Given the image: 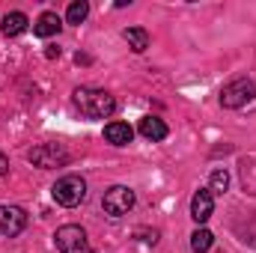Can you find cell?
<instances>
[{
  "mask_svg": "<svg viewBox=\"0 0 256 253\" xmlns=\"http://www.w3.org/2000/svg\"><path fill=\"white\" fill-rule=\"evenodd\" d=\"M74 108L86 116V120H108L116 110V98L104 90H92V86H78L72 92Z\"/></svg>",
  "mask_w": 256,
  "mask_h": 253,
  "instance_id": "6da1fadb",
  "label": "cell"
},
{
  "mask_svg": "<svg viewBox=\"0 0 256 253\" xmlns=\"http://www.w3.org/2000/svg\"><path fill=\"white\" fill-rule=\"evenodd\" d=\"M51 196H54V202H57V206L74 208V206H80V202L86 200V182H84L80 176H63V179H57V182H54Z\"/></svg>",
  "mask_w": 256,
  "mask_h": 253,
  "instance_id": "7a4b0ae2",
  "label": "cell"
},
{
  "mask_svg": "<svg viewBox=\"0 0 256 253\" xmlns=\"http://www.w3.org/2000/svg\"><path fill=\"white\" fill-rule=\"evenodd\" d=\"M254 98H256V84L248 80V78H238V80H232V84H226V86L220 90V104L230 108V110L244 108V104L254 102Z\"/></svg>",
  "mask_w": 256,
  "mask_h": 253,
  "instance_id": "3957f363",
  "label": "cell"
},
{
  "mask_svg": "<svg viewBox=\"0 0 256 253\" xmlns=\"http://www.w3.org/2000/svg\"><path fill=\"white\" fill-rule=\"evenodd\" d=\"M54 244H57L60 253H92L90 242H86V232H84L80 226H74V224L60 226V230L54 232Z\"/></svg>",
  "mask_w": 256,
  "mask_h": 253,
  "instance_id": "277c9868",
  "label": "cell"
},
{
  "mask_svg": "<svg viewBox=\"0 0 256 253\" xmlns=\"http://www.w3.org/2000/svg\"><path fill=\"white\" fill-rule=\"evenodd\" d=\"M131 206H134V190L128 188V185H114V188L104 190V196H102V208H104L110 218L128 214Z\"/></svg>",
  "mask_w": 256,
  "mask_h": 253,
  "instance_id": "5b68a950",
  "label": "cell"
},
{
  "mask_svg": "<svg viewBox=\"0 0 256 253\" xmlns=\"http://www.w3.org/2000/svg\"><path fill=\"white\" fill-rule=\"evenodd\" d=\"M27 158H30L36 167L51 170V167H63L66 161H68V152H66L60 143H39V146H33V149L27 152Z\"/></svg>",
  "mask_w": 256,
  "mask_h": 253,
  "instance_id": "8992f818",
  "label": "cell"
},
{
  "mask_svg": "<svg viewBox=\"0 0 256 253\" xmlns=\"http://www.w3.org/2000/svg\"><path fill=\"white\" fill-rule=\"evenodd\" d=\"M27 226V214L18 206H0V238H12Z\"/></svg>",
  "mask_w": 256,
  "mask_h": 253,
  "instance_id": "52a82bcc",
  "label": "cell"
},
{
  "mask_svg": "<svg viewBox=\"0 0 256 253\" xmlns=\"http://www.w3.org/2000/svg\"><path fill=\"white\" fill-rule=\"evenodd\" d=\"M212 212H214V196H212V190H196L191 200V218L196 224H206L208 218H212Z\"/></svg>",
  "mask_w": 256,
  "mask_h": 253,
  "instance_id": "ba28073f",
  "label": "cell"
},
{
  "mask_svg": "<svg viewBox=\"0 0 256 253\" xmlns=\"http://www.w3.org/2000/svg\"><path fill=\"white\" fill-rule=\"evenodd\" d=\"M60 27H63V21H60V15H57V12H42V15H39V21L33 24V33H36V36H42V39H51V36H57V33H60Z\"/></svg>",
  "mask_w": 256,
  "mask_h": 253,
  "instance_id": "9c48e42d",
  "label": "cell"
},
{
  "mask_svg": "<svg viewBox=\"0 0 256 253\" xmlns=\"http://www.w3.org/2000/svg\"><path fill=\"white\" fill-rule=\"evenodd\" d=\"M131 137H134V128L128 122H108L104 126V140L114 143V146H128Z\"/></svg>",
  "mask_w": 256,
  "mask_h": 253,
  "instance_id": "30bf717a",
  "label": "cell"
},
{
  "mask_svg": "<svg viewBox=\"0 0 256 253\" xmlns=\"http://www.w3.org/2000/svg\"><path fill=\"white\" fill-rule=\"evenodd\" d=\"M137 131H140L146 140H164V137H167V126H164V120H158V116H143L140 126H137Z\"/></svg>",
  "mask_w": 256,
  "mask_h": 253,
  "instance_id": "8fae6325",
  "label": "cell"
},
{
  "mask_svg": "<svg viewBox=\"0 0 256 253\" xmlns=\"http://www.w3.org/2000/svg\"><path fill=\"white\" fill-rule=\"evenodd\" d=\"M27 24H30V21H27L24 12H9V15L3 18V33H6V36H21V33L27 30Z\"/></svg>",
  "mask_w": 256,
  "mask_h": 253,
  "instance_id": "7c38bea8",
  "label": "cell"
},
{
  "mask_svg": "<svg viewBox=\"0 0 256 253\" xmlns=\"http://www.w3.org/2000/svg\"><path fill=\"white\" fill-rule=\"evenodd\" d=\"M122 36H126V42L137 51V54H143V51L149 48V33H146L143 27H128Z\"/></svg>",
  "mask_w": 256,
  "mask_h": 253,
  "instance_id": "4fadbf2b",
  "label": "cell"
},
{
  "mask_svg": "<svg viewBox=\"0 0 256 253\" xmlns=\"http://www.w3.org/2000/svg\"><path fill=\"white\" fill-rule=\"evenodd\" d=\"M86 15H90V3H86V0H74V3L68 6V12H66V21H68V24H80Z\"/></svg>",
  "mask_w": 256,
  "mask_h": 253,
  "instance_id": "5bb4252c",
  "label": "cell"
},
{
  "mask_svg": "<svg viewBox=\"0 0 256 253\" xmlns=\"http://www.w3.org/2000/svg\"><path fill=\"white\" fill-rule=\"evenodd\" d=\"M214 244V236L208 232V230H196L191 236V248H194V253H206L208 248Z\"/></svg>",
  "mask_w": 256,
  "mask_h": 253,
  "instance_id": "9a60e30c",
  "label": "cell"
},
{
  "mask_svg": "<svg viewBox=\"0 0 256 253\" xmlns=\"http://www.w3.org/2000/svg\"><path fill=\"white\" fill-rule=\"evenodd\" d=\"M226 188H230V173L226 170H214L212 173V190L214 194H224Z\"/></svg>",
  "mask_w": 256,
  "mask_h": 253,
  "instance_id": "2e32d148",
  "label": "cell"
},
{
  "mask_svg": "<svg viewBox=\"0 0 256 253\" xmlns=\"http://www.w3.org/2000/svg\"><path fill=\"white\" fill-rule=\"evenodd\" d=\"M6 173H9V158L0 152V176H6Z\"/></svg>",
  "mask_w": 256,
  "mask_h": 253,
  "instance_id": "e0dca14e",
  "label": "cell"
}]
</instances>
